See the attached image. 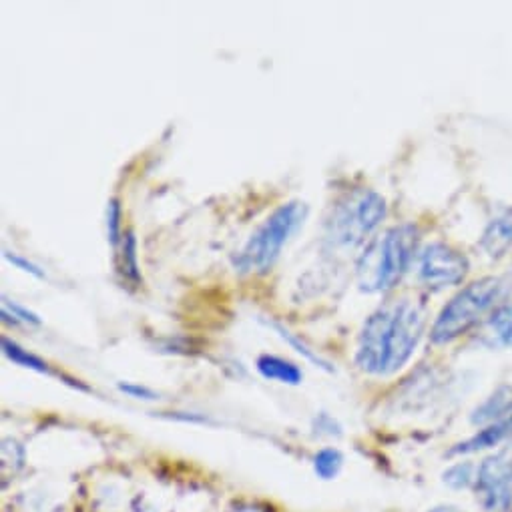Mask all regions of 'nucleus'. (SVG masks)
I'll use <instances>...</instances> for the list:
<instances>
[{
  "instance_id": "nucleus-1",
  "label": "nucleus",
  "mask_w": 512,
  "mask_h": 512,
  "mask_svg": "<svg viewBox=\"0 0 512 512\" xmlns=\"http://www.w3.org/2000/svg\"><path fill=\"white\" fill-rule=\"evenodd\" d=\"M426 330L424 304L414 298H396L380 306L364 324L356 362L366 374L390 376L414 354Z\"/></svg>"
},
{
  "instance_id": "nucleus-2",
  "label": "nucleus",
  "mask_w": 512,
  "mask_h": 512,
  "mask_svg": "<svg viewBox=\"0 0 512 512\" xmlns=\"http://www.w3.org/2000/svg\"><path fill=\"white\" fill-rule=\"evenodd\" d=\"M386 217V199L366 187L342 193L324 219L322 243L328 253H350L362 247Z\"/></svg>"
},
{
  "instance_id": "nucleus-3",
  "label": "nucleus",
  "mask_w": 512,
  "mask_h": 512,
  "mask_svg": "<svg viewBox=\"0 0 512 512\" xmlns=\"http://www.w3.org/2000/svg\"><path fill=\"white\" fill-rule=\"evenodd\" d=\"M418 229L396 225L374 237L360 255L356 276L362 292L376 294L394 288L410 268L418 247Z\"/></svg>"
},
{
  "instance_id": "nucleus-4",
  "label": "nucleus",
  "mask_w": 512,
  "mask_h": 512,
  "mask_svg": "<svg viewBox=\"0 0 512 512\" xmlns=\"http://www.w3.org/2000/svg\"><path fill=\"white\" fill-rule=\"evenodd\" d=\"M308 205L302 201H288L280 205L258 229L251 233L243 249L237 253L235 268L239 274H266L294 231L304 223Z\"/></svg>"
},
{
  "instance_id": "nucleus-5",
  "label": "nucleus",
  "mask_w": 512,
  "mask_h": 512,
  "mask_svg": "<svg viewBox=\"0 0 512 512\" xmlns=\"http://www.w3.org/2000/svg\"><path fill=\"white\" fill-rule=\"evenodd\" d=\"M506 294V282L500 278H482L462 288L436 318L430 340L450 344L468 334L488 312H492Z\"/></svg>"
},
{
  "instance_id": "nucleus-6",
  "label": "nucleus",
  "mask_w": 512,
  "mask_h": 512,
  "mask_svg": "<svg viewBox=\"0 0 512 512\" xmlns=\"http://www.w3.org/2000/svg\"><path fill=\"white\" fill-rule=\"evenodd\" d=\"M476 498L486 512L512 510V454L506 450L484 458L476 470Z\"/></svg>"
},
{
  "instance_id": "nucleus-7",
  "label": "nucleus",
  "mask_w": 512,
  "mask_h": 512,
  "mask_svg": "<svg viewBox=\"0 0 512 512\" xmlns=\"http://www.w3.org/2000/svg\"><path fill=\"white\" fill-rule=\"evenodd\" d=\"M466 274H468L466 255L442 241H434L426 245V249L420 253L418 280L424 288L432 292L458 286L466 278Z\"/></svg>"
},
{
  "instance_id": "nucleus-8",
  "label": "nucleus",
  "mask_w": 512,
  "mask_h": 512,
  "mask_svg": "<svg viewBox=\"0 0 512 512\" xmlns=\"http://www.w3.org/2000/svg\"><path fill=\"white\" fill-rule=\"evenodd\" d=\"M506 440H512V412L506 414L504 418L492 422V424L482 426L476 434H472L470 438L458 442L448 454L450 456L474 454V452L496 448V446L504 444Z\"/></svg>"
},
{
  "instance_id": "nucleus-9",
  "label": "nucleus",
  "mask_w": 512,
  "mask_h": 512,
  "mask_svg": "<svg viewBox=\"0 0 512 512\" xmlns=\"http://www.w3.org/2000/svg\"><path fill=\"white\" fill-rule=\"evenodd\" d=\"M480 247L492 260L502 258V255L512 247V211H504L496 215L480 237Z\"/></svg>"
},
{
  "instance_id": "nucleus-10",
  "label": "nucleus",
  "mask_w": 512,
  "mask_h": 512,
  "mask_svg": "<svg viewBox=\"0 0 512 512\" xmlns=\"http://www.w3.org/2000/svg\"><path fill=\"white\" fill-rule=\"evenodd\" d=\"M255 366H258V372L266 380H274V382L288 384V386H298L304 380L302 370L294 362L274 356V354H262L258 358V362H255Z\"/></svg>"
},
{
  "instance_id": "nucleus-11",
  "label": "nucleus",
  "mask_w": 512,
  "mask_h": 512,
  "mask_svg": "<svg viewBox=\"0 0 512 512\" xmlns=\"http://www.w3.org/2000/svg\"><path fill=\"white\" fill-rule=\"evenodd\" d=\"M25 446L15 438H5L0 448V478L3 486H7L25 466Z\"/></svg>"
},
{
  "instance_id": "nucleus-12",
  "label": "nucleus",
  "mask_w": 512,
  "mask_h": 512,
  "mask_svg": "<svg viewBox=\"0 0 512 512\" xmlns=\"http://www.w3.org/2000/svg\"><path fill=\"white\" fill-rule=\"evenodd\" d=\"M490 336L506 348H512V302L498 306L486 322Z\"/></svg>"
},
{
  "instance_id": "nucleus-13",
  "label": "nucleus",
  "mask_w": 512,
  "mask_h": 512,
  "mask_svg": "<svg viewBox=\"0 0 512 512\" xmlns=\"http://www.w3.org/2000/svg\"><path fill=\"white\" fill-rule=\"evenodd\" d=\"M119 270L131 284H139V264H137V239L133 231H125L121 239V255H119Z\"/></svg>"
},
{
  "instance_id": "nucleus-14",
  "label": "nucleus",
  "mask_w": 512,
  "mask_h": 512,
  "mask_svg": "<svg viewBox=\"0 0 512 512\" xmlns=\"http://www.w3.org/2000/svg\"><path fill=\"white\" fill-rule=\"evenodd\" d=\"M3 352L9 360H13L15 364H19L23 368H29V370H35V372H41V374H51V368L43 358L25 350L23 346H19L17 342H13L9 338H3Z\"/></svg>"
},
{
  "instance_id": "nucleus-15",
  "label": "nucleus",
  "mask_w": 512,
  "mask_h": 512,
  "mask_svg": "<svg viewBox=\"0 0 512 512\" xmlns=\"http://www.w3.org/2000/svg\"><path fill=\"white\" fill-rule=\"evenodd\" d=\"M344 466V454L338 448H322L314 456V472L322 480H334Z\"/></svg>"
},
{
  "instance_id": "nucleus-16",
  "label": "nucleus",
  "mask_w": 512,
  "mask_h": 512,
  "mask_svg": "<svg viewBox=\"0 0 512 512\" xmlns=\"http://www.w3.org/2000/svg\"><path fill=\"white\" fill-rule=\"evenodd\" d=\"M476 470H478V466H474L472 462H456L442 472V482L454 490H462V488H470V486L474 488Z\"/></svg>"
},
{
  "instance_id": "nucleus-17",
  "label": "nucleus",
  "mask_w": 512,
  "mask_h": 512,
  "mask_svg": "<svg viewBox=\"0 0 512 512\" xmlns=\"http://www.w3.org/2000/svg\"><path fill=\"white\" fill-rule=\"evenodd\" d=\"M274 328H276V330L280 332V336H282L284 340H288V344H292V346H294V348H296V350H298V352H300L304 358H308L310 362L318 364V366H320V368H324V370H332L330 362H326L324 358H320V356H318L314 350H310V348H308L304 342H300V340H298V338H296V336H294L290 330H286V328H284V326H280V324H274Z\"/></svg>"
},
{
  "instance_id": "nucleus-18",
  "label": "nucleus",
  "mask_w": 512,
  "mask_h": 512,
  "mask_svg": "<svg viewBox=\"0 0 512 512\" xmlns=\"http://www.w3.org/2000/svg\"><path fill=\"white\" fill-rule=\"evenodd\" d=\"M107 231L113 245H117L123 239L121 233V203L119 199H111L107 205Z\"/></svg>"
},
{
  "instance_id": "nucleus-19",
  "label": "nucleus",
  "mask_w": 512,
  "mask_h": 512,
  "mask_svg": "<svg viewBox=\"0 0 512 512\" xmlns=\"http://www.w3.org/2000/svg\"><path fill=\"white\" fill-rule=\"evenodd\" d=\"M5 258L13 264V266H17L19 270H23V272H27V274H31V276H35V278H45V272L37 266V264H33L31 260H27V258H23V255H19V253H15V251H9V249H5Z\"/></svg>"
},
{
  "instance_id": "nucleus-20",
  "label": "nucleus",
  "mask_w": 512,
  "mask_h": 512,
  "mask_svg": "<svg viewBox=\"0 0 512 512\" xmlns=\"http://www.w3.org/2000/svg\"><path fill=\"white\" fill-rule=\"evenodd\" d=\"M3 310H7L13 316L15 322H27V324H35V326L41 324V318L37 314H33L31 310H27V308H23V306H19L15 302H9L7 298H5Z\"/></svg>"
},
{
  "instance_id": "nucleus-21",
  "label": "nucleus",
  "mask_w": 512,
  "mask_h": 512,
  "mask_svg": "<svg viewBox=\"0 0 512 512\" xmlns=\"http://www.w3.org/2000/svg\"><path fill=\"white\" fill-rule=\"evenodd\" d=\"M314 430L318 434H324V436H340L342 434L340 424L330 414H326V412H322V414H318L314 418Z\"/></svg>"
},
{
  "instance_id": "nucleus-22",
  "label": "nucleus",
  "mask_w": 512,
  "mask_h": 512,
  "mask_svg": "<svg viewBox=\"0 0 512 512\" xmlns=\"http://www.w3.org/2000/svg\"><path fill=\"white\" fill-rule=\"evenodd\" d=\"M119 390H121L123 394L131 396V398H135V400H157V398H159V394L153 392L151 388L141 386V384H133V382H121V384H119Z\"/></svg>"
},
{
  "instance_id": "nucleus-23",
  "label": "nucleus",
  "mask_w": 512,
  "mask_h": 512,
  "mask_svg": "<svg viewBox=\"0 0 512 512\" xmlns=\"http://www.w3.org/2000/svg\"><path fill=\"white\" fill-rule=\"evenodd\" d=\"M428 512H466V510L454 504H438V506H432Z\"/></svg>"
},
{
  "instance_id": "nucleus-24",
  "label": "nucleus",
  "mask_w": 512,
  "mask_h": 512,
  "mask_svg": "<svg viewBox=\"0 0 512 512\" xmlns=\"http://www.w3.org/2000/svg\"><path fill=\"white\" fill-rule=\"evenodd\" d=\"M231 512H268V508H262V506H253V504H247V506H237V508H233Z\"/></svg>"
},
{
  "instance_id": "nucleus-25",
  "label": "nucleus",
  "mask_w": 512,
  "mask_h": 512,
  "mask_svg": "<svg viewBox=\"0 0 512 512\" xmlns=\"http://www.w3.org/2000/svg\"><path fill=\"white\" fill-rule=\"evenodd\" d=\"M510 280H512V276H510Z\"/></svg>"
}]
</instances>
